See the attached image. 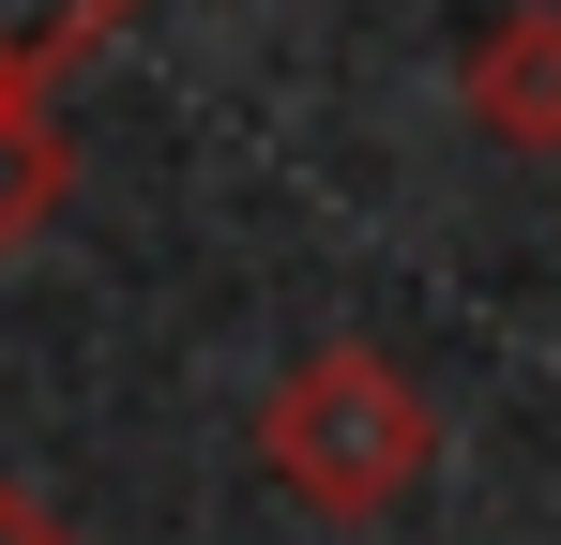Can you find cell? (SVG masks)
<instances>
[{
    "label": "cell",
    "mask_w": 561,
    "mask_h": 545,
    "mask_svg": "<svg viewBox=\"0 0 561 545\" xmlns=\"http://www.w3.org/2000/svg\"><path fill=\"white\" fill-rule=\"evenodd\" d=\"M456 91H470V121H485V137L561 152V0L485 15V31H470V61H456Z\"/></svg>",
    "instance_id": "2"
},
{
    "label": "cell",
    "mask_w": 561,
    "mask_h": 545,
    "mask_svg": "<svg viewBox=\"0 0 561 545\" xmlns=\"http://www.w3.org/2000/svg\"><path fill=\"white\" fill-rule=\"evenodd\" d=\"M61 182H77V152H61V106L31 91V106H0V258L61 212Z\"/></svg>",
    "instance_id": "4"
},
{
    "label": "cell",
    "mask_w": 561,
    "mask_h": 545,
    "mask_svg": "<svg viewBox=\"0 0 561 545\" xmlns=\"http://www.w3.org/2000/svg\"><path fill=\"white\" fill-rule=\"evenodd\" d=\"M0 545H77V531H61V515H46L31 485H0Z\"/></svg>",
    "instance_id": "5"
},
{
    "label": "cell",
    "mask_w": 561,
    "mask_h": 545,
    "mask_svg": "<svg viewBox=\"0 0 561 545\" xmlns=\"http://www.w3.org/2000/svg\"><path fill=\"white\" fill-rule=\"evenodd\" d=\"M137 0H0V106H31V91H61V61L122 31Z\"/></svg>",
    "instance_id": "3"
},
{
    "label": "cell",
    "mask_w": 561,
    "mask_h": 545,
    "mask_svg": "<svg viewBox=\"0 0 561 545\" xmlns=\"http://www.w3.org/2000/svg\"><path fill=\"white\" fill-rule=\"evenodd\" d=\"M259 454H274V485L304 515L365 531V515H394V500L440 469V409H425L379 349H304L274 394H259Z\"/></svg>",
    "instance_id": "1"
}]
</instances>
